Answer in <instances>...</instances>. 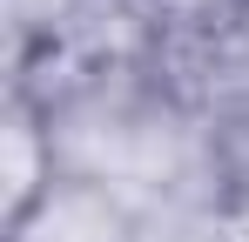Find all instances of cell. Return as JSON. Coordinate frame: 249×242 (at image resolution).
<instances>
[{"instance_id":"1","label":"cell","mask_w":249,"mask_h":242,"mask_svg":"<svg viewBox=\"0 0 249 242\" xmlns=\"http://www.w3.org/2000/svg\"><path fill=\"white\" fill-rule=\"evenodd\" d=\"M243 34H249V0H243Z\"/></svg>"}]
</instances>
